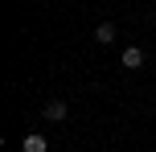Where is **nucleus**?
Returning a JSON list of instances; mask_svg holds the SVG:
<instances>
[{"instance_id":"nucleus-3","label":"nucleus","mask_w":156,"mask_h":152,"mask_svg":"<svg viewBox=\"0 0 156 152\" xmlns=\"http://www.w3.org/2000/svg\"><path fill=\"white\" fill-rule=\"evenodd\" d=\"M94 41H99V45H111V41H115V25H111V21H103L99 29H94Z\"/></svg>"},{"instance_id":"nucleus-4","label":"nucleus","mask_w":156,"mask_h":152,"mask_svg":"<svg viewBox=\"0 0 156 152\" xmlns=\"http://www.w3.org/2000/svg\"><path fill=\"white\" fill-rule=\"evenodd\" d=\"M45 119H66V103H62V99L45 103Z\"/></svg>"},{"instance_id":"nucleus-1","label":"nucleus","mask_w":156,"mask_h":152,"mask_svg":"<svg viewBox=\"0 0 156 152\" xmlns=\"http://www.w3.org/2000/svg\"><path fill=\"white\" fill-rule=\"evenodd\" d=\"M21 148H25V152H49V140L41 136V132H29V136L21 140Z\"/></svg>"},{"instance_id":"nucleus-2","label":"nucleus","mask_w":156,"mask_h":152,"mask_svg":"<svg viewBox=\"0 0 156 152\" xmlns=\"http://www.w3.org/2000/svg\"><path fill=\"white\" fill-rule=\"evenodd\" d=\"M123 66H127V70H140V66H144V49L140 45H127L123 49Z\"/></svg>"}]
</instances>
